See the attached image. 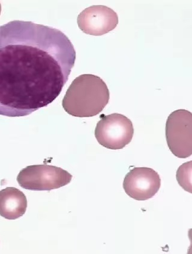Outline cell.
<instances>
[{
    "mask_svg": "<svg viewBox=\"0 0 192 254\" xmlns=\"http://www.w3.org/2000/svg\"><path fill=\"white\" fill-rule=\"evenodd\" d=\"M161 186L159 174L150 168L136 167L126 175L123 188L130 197L137 201L153 198Z\"/></svg>",
    "mask_w": 192,
    "mask_h": 254,
    "instance_id": "obj_6",
    "label": "cell"
},
{
    "mask_svg": "<svg viewBox=\"0 0 192 254\" xmlns=\"http://www.w3.org/2000/svg\"><path fill=\"white\" fill-rule=\"evenodd\" d=\"M72 176L61 168L48 165H31L20 171L17 181L20 187L31 190L59 189L70 183Z\"/></svg>",
    "mask_w": 192,
    "mask_h": 254,
    "instance_id": "obj_3",
    "label": "cell"
},
{
    "mask_svg": "<svg viewBox=\"0 0 192 254\" xmlns=\"http://www.w3.org/2000/svg\"><path fill=\"white\" fill-rule=\"evenodd\" d=\"M77 22L79 28L84 33L100 36L117 27L119 16L116 11L105 5H92L79 14Z\"/></svg>",
    "mask_w": 192,
    "mask_h": 254,
    "instance_id": "obj_7",
    "label": "cell"
},
{
    "mask_svg": "<svg viewBox=\"0 0 192 254\" xmlns=\"http://www.w3.org/2000/svg\"><path fill=\"white\" fill-rule=\"evenodd\" d=\"M1 4H0V14H1Z\"/></svg>",
    "mask_w": 192,
    "mask_h": 254,
    "instance_id": "obj_10",
    "label": "cell"
},
{
    "mask_svg": "<svg viewBox=\"0 0 192 254\" xmlns=\"http://www.w3.org/2000/svg\"><path fill=\"white\" fill-rule=\"evenodd\" d=\"M94 134L97 141L103 147L111 150L122 149L133 138V124L123 114L103 115L97 123Z\"/></svg>",
    "mask_w": 192,
    "mask_h": 254,
    "instance_id": "obj_4",
    "label": "cell"
},
{
    "mask_svg": "<svg viewBox=\"0 0 192 254\" xmlns=\"http://www.w3.org/2000/svg\"><path fill=\"white\" fill-rule=\"evenodd\" d=\"M110 99V91L104 80L96 75L84 74L74 79L62 105L69 115L91 118L104 110Z\"/></svg>",
    "mask_w": 192,
    "mask_h": 254,
    "instance_id": "obj_2",
    "label": "cell"
},
{
    "mask_svg": "<svg viewBox=\"0 0 192 254\" xmlns=\"http://www.w3.org/2000/svg\"><path fill=\"white\" fill-rule=\"evenodd\" d=\"M192 161L183 164L177 170V179L183 189L192 193Z\"/></svg>",
    "mask_w": 192,
    "mask_h": 254,
    "instance_id": "obj_9",
    "label": "cell"
},
{
    "mask_svg": "<svg viewBox=\"0 0 192 254\" xmlns=\"http://www.w3.org/2000/svg\"><path fill=\"white\" fill-rule=\"evenodd\" d=\"M165 134L169 148L179 158L192 155V114L188 110L174 111L166 121Z\"/></svg>",
    "mask_w": 192,
    "mask_h": 254,
    "instance_id": "obj_5",
    "label": "cell"
},
{
    "mask_svg": "<svg viewBox=\"0 0 192 254\" xmlns=\"http://www.w3.org/2000/svg\"><path fill=\"white\" fill-rule=\"evenodd\" d=\"M27 199L17 188L9 187L0 190V216L8 220H15L26 212Z\"/></svg>",
    "mask_w": 192,
    "mask_h": 254,
    "instance_id": "obj_8",
    "label": "cell"
},
{
    "mask_svg": "<svg viewBox=\"0 0 192 254\" xmlns=\"http://www.w3.org/2000/svg\"><path fill=\"white\" fill-rule=\"evenodd\" d=\"M75 61L72 43L56 28L18 20L0 26V115L19 118L47 107Z\"/></svg>",
    "mask_w": 192,
    "mask_h": 254,
    "instance_id": "obj_1",
    "label": "cell"
}]
</instances>
